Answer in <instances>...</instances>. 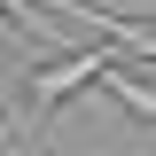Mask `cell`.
Returning <instances> with one entry per match:
<instances>
[{
  "label": "cell",
  "mask_w": 156,
  "mask_h": 156,
  "mask_svg": "<svg viewBox=\"0 0 156 156\" xmlns=\"http://www.w3.org/2000/svg\"><path fill=\"white\" fill-rule=\"evenodd\" d=\"M94 86H101V94H117V101H125V109L140 117V125H156V86H140L133 70H117V62H109V70H101Z\"/></svg>",
  "instance_id": "cell-3"
},
{
  "label": "cell",
  "mask_w": 156,
  "mask_h": 156,
  "mask_svg": "<svg viewBox=\"0 0 156 156\" xmlns=\"http://www.w3.org/2000/svg\"><path fill=\"white\" fill-rule=\"evenodd\" d=\"M101 70H109V47H78V55H55V62L39 55V70L23 78V101H16V109H23V125H31V140L47 133V117H55L70 94H86Z\"/></svg>",
  "instance_id": "cell-1"
},
{
  "label": "cell",
  "mask_w": 156,
  "mask_h": 156,
  "mask_svg": "<svg viewBox=\"0 0 156 156\" xmlns=\"http://www.w3.org/2000/svg\"><path fill=\"white\" fill-rule=\"evenodd\" d=\"M0 47H31V55H39V39H31V23H23V16H8V0H0Z\"/></svg>",
  "instance_id": "cell-4"
},
{
  "label": "cell",
  "mask_w": 156,
  "mask_h": 156,
  "mask_svg": "<svg viewBox=\"0 0 156 156\" xmlns=\"http://www.w3.org/2000/svg\"><path fill=\"white\" fill-rule=\"evenodd\" d=\"M39 8H55V16H78L86 31H101V39H109V47H125V55L156 62V23H140V16H109V8H94V0H39Z\"/></svg>",
  "instance_id": "cell-2"
},
{
  "label": "cell",
  "mask_w": 156,
  "mask_h": 156,
  "mask_svg": "<svg viewBox=\"0 0 156 156\" xmlns=\"http://www.w3.org/2000/svg\"><path fill=\"white\" fill-rule=\"evenodd\" d=\"M31 140V125H23V109H0V148H23Z\"/></svg>",
  "instance_id": "cell-5"
}]
</instances>
